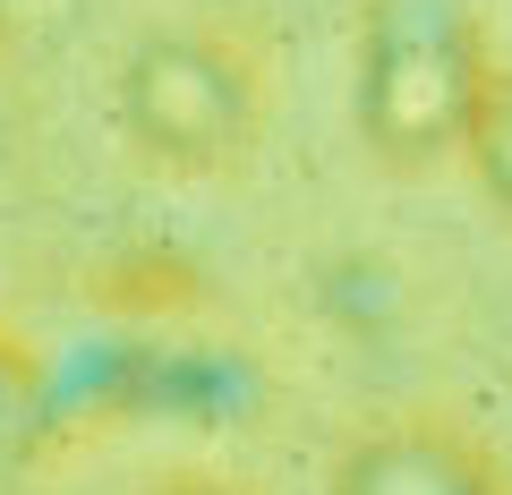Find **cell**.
<instances>
[{
  "label": "cell",
  "mask_w": 512,
  "mask_h": 495,
  "mask_svg": "<svg viewBox=\"0 0 512 495\" xmlns=\"http://www.w3.org/2000/svg\"><path fill=\"white\" fill-rule=\"evenodd\" d=\"M487 77L495 69L461 0H376L359 43V137L402 171H436L461 154Z\"/></svg>",
  "instance_id": "1"
},
{
  "label": "cell",
  "mask_w": 512,
  "mask_h": 495,
  "mask_svg": "<svg viewBox=\"0 0 512 495\" xmlns=\"http://www.w3.org/2000/svg\"><path fill=\"white\" fill-rule=\"evenodd\" d=\"M461 163H470L478 188L512 214V69L487 77V94H478V111H470V137H461Z\"/></svg>",
  "instance_id": "3"
},
{
  "label": "cell",
  "mask_w": 512,
  "mask_h": 495,
  "mask_svg": "<svg viewBox=\"0 0 512 495\" xmlns=\"http://www.w3.org/2000/svg\"><path fill=\"white\" fill-rule=\"evenodd\" d=\"M111 94H120V129L163 171L205 180V171H231L256 146V86L214 35H188V26L137 35Z\"/></svg>",
  "instance_id": "2"
}]
</instances>
